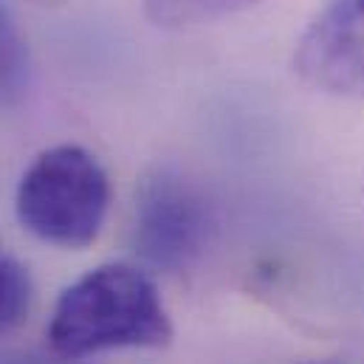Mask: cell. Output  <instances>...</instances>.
<instances>
[{
  "label": "cell",
  "mask_w": 364,
  "mask_h": 364,
  "mask_svg": "<svg viewBox=\"0 0 364 364\" xmlns=\"http://www.w3.org/2000/svg\"><path fill=\"white\" fill-rule=\"evenodd\" d=\"M212 212L206 198L173 170L144 178L136 200V246L156 269L181 272L209 243Z\"/></svg>",
  "instance_id": "3"
},
{
  "label": "cell",
  "mask_w": 364,
  "mask_h": 364,
  "mask_svg": "<svg viewBox=\"0 0 364 364\" xmlns=\"http://www.w3.org/2000/svg\"><path fill=\"white\" fill-rule=\"evenodd\" d=\"M48 345L60 359L105 350L164 348L173 322L156 282L130 263H105L71 282L54 305Z\"/></svg>",
  "instance_id": "1"
},
{
  "label": "cell",
  "mask_w": 364,
  "mask_h": 364,
  "mask_svg": "<svg viewBox=\"0 0 364 364\" xmlns=\"http://www.w3.org/2000/svg\"><path fill=\"white\" fill-rule=\"evenodd\" d=\"M28 3H34V6H60V3H65V0H28Z\"/></svg>",
  "instance_id": "8"
},
{
  "label": "cell",
  "mask_w": 364,
  "mask_h": 364,
  "mask_svg": "<svg viewBox=\"0 0 364 364\" xmlns=\"http://www.w3.org/2000/svg\"><path fill=\"white\" fill-rule=\"evenodd\" d=\"M31 305L28 272L6 252H0V333L20 325Z\"/></svg>",
  "instance_id": "6"
},
{
  "label": "cell",
  "mask_w": 364,
  "mask_h": 364,
  "mask_svg": "<svg viewBox=\"0 0 364 364\" xmlns=\"http://www.w3.org/2000/svg\"><path fill=\"white\" fill-rule=\"evenodd\" d=\"M17 220L37 240L85 249L99 237L110 209V178L99 159L80 144L43 150L14 195Z\"/></svg>",
  "instance_id": "2"
},
{
  "label": "cell",
  "mask_w": 364,
  "mask_h": 364,
  "mask_svg": "<svg viewBox=\"0 0 364 364\" xmlns=\"http://www.w3.org/2000/svg\"><path fill=\"white\" fill-rule=\"evenodd\" d=\"M294 74L319 93L364 99V0H325L296 40Z\"/></svg>",
  "instance_id": "4"
},
{
  "label": "cell",
  "mask_w": 364,
  "mask_h": 364,
  "mask_svg": "<svg viewBox=\"0 0 364 364\" xmlns=\"http://www.w3.org/2000/svg\"><path fill=\"white\" fill-rule=\"evenodd\" d=\"M257 3L260 0H141L147 20L159 28H192L215 23Z\"/></svg>",
  "instance_id": "5"
},
{
  "label": "cell",
  "mask_w": 364,
  "mask_h": 364,
  "mask_svg": "<svg viewBox=\"0 0 364 364\" xmlns=\"http://www.w3.org/2000/svg\"><path fill=\"white\" fill-rule=\"evenodd\" d=\"M26 68H28V57H26L23 34L0 0V96H11L23 88Z\"/></svg>",
  "instance_id": "7"
}]
</instances>
